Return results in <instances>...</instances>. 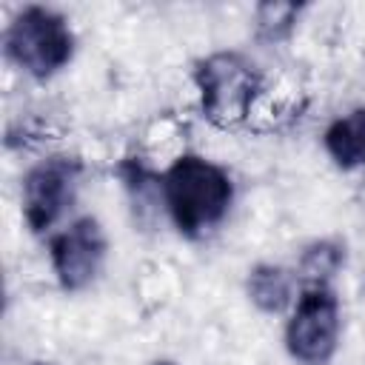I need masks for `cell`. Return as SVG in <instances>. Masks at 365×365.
Listing matches in <instances>:
<instances>
[{
	"label": "cell",
	"mask_w": 365,
	"mask_h": 365,
	"mask_svg": "<svg viewBox=\"0 0 365 365\" xmlns=\"http://www.w3.org/2000/svg\"><path fill=\"white\" fill-rule=\"evenodd\" d=\"M163 197L177 228L197 237L225 217L234 188L220 165L197 154H182L163 174Z\"/></svg>",
	"instance_id": "6da1fadb"
},
{
	"label": "cell",
	"mask_w": 365,
	"mask_h": 365,
	"mask_svg": "<svg viewBox=\"0 0 365 365\" xmlns=\"http://www.w3.org/2000/svg\"><path fill=\"white\" fill-rule=\"evenodd\" d=\"M6 51L29 74L51 77L57 68H63L71 60L74 37L60 14L43 6H29L9 26Z\"/></svg>",
	"instance_id": "7a4b0ae2"
},
{
	"label": "cell",
	"mask_w": 365,
	"mask_h": 365,
	"mask_svg": "<svg viewBox=\"0 0 365 365\" xmlns=\"http://www.w3.org/2000/svg\"><path fill=\"white\" fill-rule=\"evenodd\" d=\"M197 86L205 114L217 123H231L248 111L259 88V74L240 54H214L200 63Z\"/></svg>",
	"instance_id": "3957f363"
},
{
	"label": "cell",
	"mask_w": 365,
	"mask_h": 365,
	"mask_svg": "<svg viewBox=\"0 0 365 365\" xmlns=\"http://www.w3.org/2000/svg\"><path fill=\"white\" fill-rule=\"evenodd\" d=\"M339 336V305L325 285L302 291L297 311L285 328V342L291 356L319 365L331 359Z\"/></svg>",
	"instance_id": "277c9868"
},
{
	"label": "cell",
	"mask_w": 365,
	"mask_h": 365,
	"mask_svg": "<svg viewBox=\"0 0 365 365\" xmlns=\"http://www.w3.org/2000/svg\"><path fill=\"white\" fill-rule=\"evenodd\" d=\"M80 163L71 157H51L34 165L23 180V211L31 231H46L66 211L80 180Z\"/></svg>",
	"instance_id": "5b68a950"
},
{
	"label": "cell",
	"mask_w": 365,
	"mask_h": 365,
	"mask_svg": "<svg viewBox=\"0 0 365 365\" xmlns=\"http://www.w3.org/2000/svg\"><path fill=\"white\" fill-rule=\"evenodd\" d=\"M106 257V237L94 217L77 220L71 228L51 240V265L66 291L86 288Z\"/></svg>",
	"instance_id": "8992f818"
},
{
	"label": "cell",
	"mask_w": 365,
	"mask_h": 365,
	"mask_svg": "<svg viewBox=\"0 0 365 365\" xmlns=\"http://www.w3.org/2000/svg\"><path fill=\"white\" fill-rule=\"evenodd\" d=\"M325 148L339 168H365V108L334 120L325 131Z\"/></svg>",
	"instance_id": "52a82bcc"
},
{
	"label": "cell",
	"mask_w": 365,
	"mask_h": 365,
	"mask_svg": "<svg viewBox=\"0 0 365 365\" xmlns=\"http://www.w3.org/2000/svg\"><path fill=\"white\" fill-rule=\"evenodd\" d=\"M248 294L262 311H279L291 299V277L277 265H257L248 277Z\"/></svg>",
	"instance_id": "ba28073f"
},
{
	"label": "cell",
	"mask_w": 365,
	"mask_h": 365,
	"mask_svg": "<svg viewBox=\"0 0 365 365\" xmlns=\"http://www.w3.org/2000/svg\"><path fill=\"white\" fill-rule=\"evenodd\" d=\"M339 262H342L339 248L331 245V242H319V245H314V248L305 254L302 271H305V277H311V279H325V277H331V274L339 268Z\"/></svg>",
	"instance_id": "9c48e42d"
},
{
	"label": "cell",
	"mask_w": 365,
	"mask_h": 365,
	"mask_svg": "<svg viewBox=\"0 0 365 365\" xmlns=\"http://www.w3.org/2000/svg\"><path fill=\"white\" fill-rule=\"evenodd\" d=\"M157 365H171V362H157Z\"/></svg>",
	"instance_id": "30bf717a"
}]
</instances>
